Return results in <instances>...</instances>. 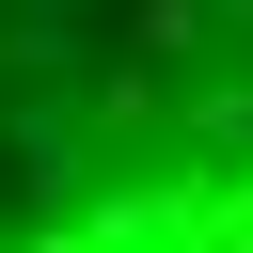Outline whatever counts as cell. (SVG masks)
<instances>
[{
	"label": "cell",
	"instance_id": "obj_1",
	"mask_svg": "<svg viewBox=\"0 0 253 253\" xmlns=\"http://www.w3.org/2000/svg\"><path fill=\"white\" fill-rule=\"evenodd\" d=\"M0 253H253V0H0Z\"/></svg>",
	"mask_w": 253,
	"mask_h": 253
}]
</instances>
